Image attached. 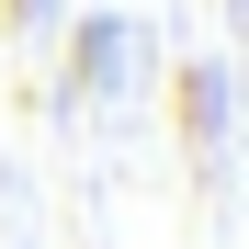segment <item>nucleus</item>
I'll use <instances>...</instances> for the list:
<instances>
[{"label":"nucleus","mask_w":249,"mask_h":249,"mask_svg":"<svg viewBox=\"0 0 249 249\" xmlns=\"http://www.w3.org/2000/svg\"><path fill=\"white\" fill-rule=\"evenodd\" d=\"M113 79H124V23H113V12H91V23L68 34V102H102Z\"/></svg>","instance_id":"1"},{"label":"nucleus","mask_w":249,"mask_h":249,"mask_svg":"<svg viewBox=\"0 0 249 249\" xmlns=\"http://www.w3.org/2000/svg\"><path fill=\"white\" fill-rule=\"evenodd\" d=\"M170 102H181V147L204 159V147H215V124H227V68H215V57H193Z\"/></svg>","instance_id":"2"}]
</instances>
